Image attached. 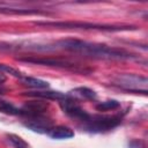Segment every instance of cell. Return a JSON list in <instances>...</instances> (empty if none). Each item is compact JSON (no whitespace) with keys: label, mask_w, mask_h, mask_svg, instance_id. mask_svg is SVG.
<instances>
[{"label":"cell","mask_w":148,"mask_h":148,"mask_svg":"<svg viewBox=\"0 0 148 148\" xmlns=\"http://www.w3.org/2000/svg\"><path fill=\"white\" fill-rule=\"evenodd\" d=\"M121 123V116L114 114V116H91L83 121L82 128L84 131L91 132V133H102L108 132L114 127H117Z\"/></svg>","instance_id":"3957f363"},{"label":"cell","mask_w":148,"mask_h":148,"mask_svg":"<svg viewBox=\"0 0 148 148\" xmlns=\"http://www.w3.org/2000/svg\"><path fill=\"white\" fill-rule=\"evenodd\" d=\"M21 80L25 86H28L30 88H35L37 90H42V89H47L49 88V82H46L44 80H40V79H37V77L22 76Z\"/></svg>","instance_id":"7c38bea8"},{"label":"cell","mask_w":148,"mask_h":148,"mask_svg":"<svg viewBox=\"0 0 148 148\" xmlns=\"http://www.w3.org/2000/svg\"><path fill=\"white\" fill-rule=\"evenodd\" d=\"M52 139H69V138H73L74 136V132L73 130H71L69 127L67 126H53L50 132L47 133Z\"/></svg>","instance_id":"8fae6325"},{"label":"cell","mask_w":148,"mask_h":148,"mask_svg":"<svg viewBox=\"0 0 148 148\" xmlns=\"http://www.w3.org/2000/svg\"><path fill=\"white\" fill-rule=\"evenodd\" d=\"M0 69L3 72H7V73H9V74H12V75H14V76H16V77H18V79H21L22 77V74L20 73V72H17L16 69H14V68H12V67H8V66H6V65H0Z\"/></svg>","instance_id":"e0dca14e"},{"label":"cell","mask_w":148,"mask_h":148,"mask_svg":"<svg viewBox=\"0 0 148 148\" xmlns=\"http://www.w3.org/2000/svg\"><path fill=\"white\" fill-rule=\"evenodd\" d=\"M28 96L32 97H39V98H45V99H62L67 96V94L60 92V91H53V90H37V91H29L27 92Z\"/></svg>","instance_id":"30bf717a"},{"label":"cell","mask_w":148,"mask_h":148,"mask_svg":"<svg viewBox=\"0 0 148 148\" xmlns=\"http://www.w3.org/2000/svg\"><path fill=\"white\" fill-rule=\"evenodd\" d=\"M119 106H120V102H118L116 99H108V101L98 103L96 105V110L97 111H109V110H114Z\"/></svg>","instance_id":"9a60e30c"},{"label":"cell","mask_w":148,"mask_h":148,"mask_svg":"<svg viewBox=\"0 0 148 148\" xmlns=\"http://www.w3.org/2000/svg\"><path fill=\"white\" fill-rule=\"evenodd\" d=\"M5 81H6V75H5V73L0 69V84H2Z\"/></svg>","instance_id":"ac0fdd59"},{"label":"cell","mask_w":148,"mask_h":148,"mask_svg":"<svg viewBox=\"0 0 148 148\" xmlns=\"http://www.w3.org/2000/svg\"><path fill=\"white\" fill-rule=\"evenodd\" d=\"M0 112L8 116H21V109L14 106L12 103L0 99Z\"/></svg>","instance_id":"4fadbf2b"},{"label":"cell","mask_w":148,"mask_h":148,"mask_svg":"<svg viewBox=\"0 0 148 148\" xmlns=\"http://www.w3.org/2000/svg\"><path fill=\"white\" fill-rule=\"evenodd\" d=\"M0 13H5V14H24V15H29V14H45L42 10L38 9H22V8H10V7H0Z\"/></svg>","instance_id":"5bb4252c"},{"label":"cell","mask_w":148,"mask_h":148,"mask_svg":"<svg viewBox=\"0 0 148 148\" xmlns=\"http://www.w3.org/2000/svg\"><path fill=\"white\" fill-rule=\"evenodd\" d=\"M143 77L141 76H136V75H123V76H119L118 77V81H117V86L126 89V90H139L140 91V88H139V84L140 83L139 81L142 80Z\"/></svg>","instance_id":"ba28073f"},{"label":"cell","mask_w":148,"mask_h":148,"mask_svg":"<svg viewBox=\"0 0 148 148\" xmlns=\"http://www.w3.org/2000/svg\"><path fill=\"white\" fill-rule=\"evenodd\" d=\"M7 141L14 148H29L28 142H25L21 136L15 135V134H7Z\"/></svg>","instance_id":"2e32d148"},{"label":"cell","mask_w":148,"mask_h":148,"mask_svg":"<svg viewBox=\"0 0 148 148\" xmlns=\"http://www.w3.org/2000/svg\"><path fill=\"white\" fill-rule=\"evenodd\" d=\"M59 104H60L61 110H62L68 117H71V118H73V119H76V120H80V121L83 123V121H86V120L90 117V114H89L84 109H82V108L80 106V104H79L74 98L69 97L68 95H67L65 98L60 99V101H59Z\"/></svg>","instance_id":"5b68a950"},{"label":"cell","mask_w":148,"mask_h":148,"mask_svg":"<svg viewBox=\"0 0 148 148\" xmlns=\"http://www.w3.org/2000/svg\"><path fill=\"white\" fill-rule=\"evenodd\" d=\"M49 108V103L42 102V101H30L27 102L21 108V116L35 117V116H43L46 113V110Z\"/></svg>","instance_id":"52a82bcc"},{"label":"cell","mask_w":148,"mask_h":148,"mask_svg":"<svg viewBox=\"0 0 148 148\" xmlns=\"http://www.w3.org/2000/svg\"><path fill=\"white\" fill-rule=\"evenodd\" d=\"M23 125L27 128H29L34 132H37V133H49L50 130L54 126L53 121L45 114L29 117V118H27L25 121H23Z\"/></svg>","instance_id":"8992f818"},{"label":"cell","mask_w":148,"mask_h":148,"mask_svg":"<svg viewBox=\"0 0 148 148\" xmlns=\"http://www.w3.org/2000/svg\"><path fill=\"white\" fill-rule=\"evenodd\" d=\"M5 91H6V89L3 88V86H2V84H0V94H3Z\"/></svg>","instance_id":"d6986e66"},{"label":"cell","mask_w":148,"mask_h":148,"mask_svg":"<svg viewBox=\"0 0 148 148\" xmlns=\"http://www.w3.org/2000/svg\"><path fill=\"white\" fill-rule=\"evenodd\" d=\"M37 25L61 28V29H83V30H102V31H121V30H134L135 27L132 25H110V24H97L89 22H77V21H66V22H35Z\"/></svg>","instance_id":"7a4b0ae2"},{"label":"cell","mask_w":148,"mask_h":148,"mask_svg":"<svg viewBox=\"0 0 148 148\" xmlns=\"http://www.w3.org/2000/svg\"><path fill=\"white\" fill-rule=\"evenodd\" d=\"M69 97L72 98H81V99H95L97 97L96 92L90 89V88H87V87H79V88H75L73 90H71L68 94H67Z\"/></svg>","instance_id":"9c48e42d"},{"label":"cell","mask_w":148,"mask_h":148,"mask_svg":"<svg viewBox=\"0 0 148 148\" xmlns=\"http://www.w3.org/2000/svg\"><path fill=\"white\" fill-rule=\"evenodd\" d=\"M66 50L75 53H80L83 56H88L95 59H108V60H123V59H131L134 56L123 49L111 47L104 44H95L88 43L80 39H62L49 45V50Z\"/></svg>","instance_id":"6da1fadb"},{"label":"cell","mask_w":148,"mask_h":148,"mask_svg":"<svg viewBox=\"0 0 148 148\" xmlns=\"http://www.w3.org/2000/svg\"><path fill=\"white\" fill-rule=\"evenodd\" d=\"M20 61L24 62H30L35 65H44V66H52V67H58V68H66V69H72L75 72H80L81 69L79 68L80 65L68 60V59H62V58H54V57H24V58H18ZM82 72V71H81Z\"/></svg>","instance_id":"277c9868"}]
</instances>
